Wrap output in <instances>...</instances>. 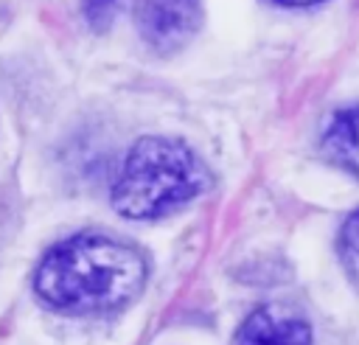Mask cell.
I'll use <instances>...</instances> for the list:
<instances>
[{
	"label": "cell",
	"mask_w": 359,
	"mask_h": 345,
	"mask_svg": "<svg viewBox=\"0 0 359 345\" xmlns=\"http://www.w3.org/2000/svg\"><path fill=\"white\" fill-rule=\"evenodd\" d=\"M143 280L146 258L132 244L81 233L48 250L36 266L34 289L59 311L95 314L135 300Z\"/></svg>",
	"instance_id": "cell-1"
},
{
	"label": "cell",
	"mask_w": 359,
	"mask_h": 345,
	"mask_svg": "<svg viewBox=\"0 0 359 345\" xmlns=\"http://www.w3.org/2000/svg\"><path fill=\"white\" fill-rule=\"evenodd\" d=\"M208 185L202 160L174 137H140L129 151L112 185V208L126 219H160Z\"/></svg>",
	"instance_id": "cell-2"
},
{
	"label": "cell",
	"mask_w": 359,
	"mask_h": 345,
	"mask_svg": "<svg viewBox=\"0 0 359 345\" xmlns=\"http://www.w3.org/2000/svg\"><path fill=\"white\" fill-rule=\"evenodd\" d=\"M135 22L140 39L168 56L185 48L202 25L199 0H135Z\"/></svg>",
	"instance_id": "cell-3"
},
{
	"label": "cell",
	"mask_w": 359,
	"mask_h": 345,
	"mask_svg": "<svg viewBox=\"0 0 359 345\" xmlns=\"http://www.w3.org/2000/svg\"><path fill=\"white\" fill-rule=\"evenodd\" d=\"M236 345H311V328L294 309L266 303L244 320Z\"/></svg>",
	"instance_id": "cell-4"
},
{
	"label": "cell",
	"mask_w": 359,
	"mask_h": 345,
	"mask_svg": "<svg viewBox=\"0 0 359 345\" xmlns=\"http://www.w3.org/2000/svg\"><path fill=\"white\" fill-rule=\"evenodd\" d=\"M323 151L337 165L359 177V107L339 109L328 121L323 132Z\"/></svg>",
	"instance_id": "cell-5"
},
{
	"label": "cell",
	"mask_w": 359,
	"mask_h": 345,
	"mask_svg": "<svg viewBox=\"0 0 359 345\" xmlns=\"http://www.w3.org/2000/svg\"><path fill=\"white\" fill-rule=\"evenodd\" d=\"M339 255L348 269V275L359 283V210L351 213L339 233Z\"/></svg>",
	"instance_id": "cell-6"
},
{
	"label": "cell",
	"mask_w": 359,
	"mask_h": 345,
	"mask_svg": "<svg viewBox=\"0 0 359 345\" xmlns=\"http://www.w3.org/2000/svg\"><path fill=\"white\" fill-rule=\"evenodd\" d=\"M118 3L121 0H81V11H84V20L95 28V31H104L112 20H115V11H118Z\"/></svg>",
	"instance_id": "cell-7"
},
{
	"label": "cell",
	"mask_w": 359,
	"mask_h": 345,
	"mask_svg": "<svg viewBox=\"0 0 359 345\" xmlns=\"http://www.w3.org/2000/svg\"><path fill=\"white\" fill-rule=\"evenodd\" d=\"M280 6H314V3H323V0H275Z\"/></svg>",
	"instance_id": "cell-8"
}]
</instances>
